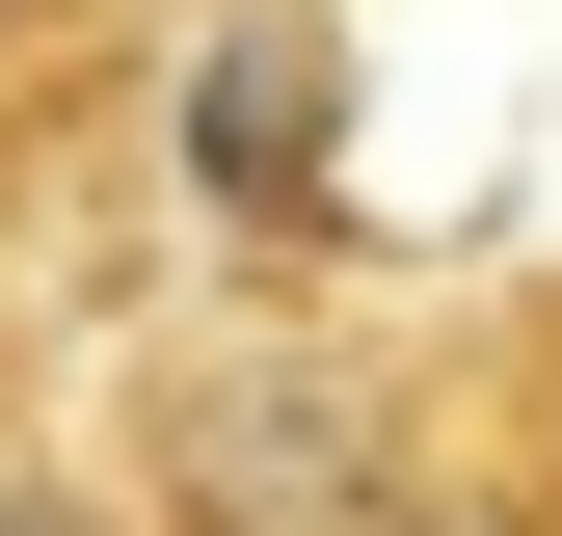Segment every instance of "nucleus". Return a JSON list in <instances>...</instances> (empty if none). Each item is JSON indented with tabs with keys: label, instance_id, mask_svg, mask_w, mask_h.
<instances>
[{
	"label": "nucleus",
	"instance_id": "f257e3e1",
	"mask_svg": "<svg viewBox=\"0 0 562 536\" xmlns=\"http://www.w3.org/2000/svg\"><path fill=\"white\" fill-rule=\"evenodd\" d=\"M429 456H456V402L402 376L375 322H322L295 268H268L241 322H188V349L134 376L108 510H134V536H402V510H429Z\"/></svg>",
	"mask_w": 562,
	"mask_h": 536
},
{
	"label": "nucleus",
	"instance_id": "f03ea898",
	"mask_svg": "<svg viewBox=\"0 0 562 536\" xmlns=\"http://www.w3.org/2000/svg\"><path fill=\"white\" fill-rule=\"evenodd\" d=\"M161 54H188V0H0V242H27L108 134H161Z\"/></svg>",
	"mask_w": 562,
	"mask_h": 536
}]
</instances>
